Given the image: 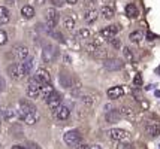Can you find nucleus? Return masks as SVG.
<instances>
[{
  "label": "nucleus",
  "mask_w": 160,
  "mask_h": 149,
  "mask_svg": "<svg viewBox=\"0 0 160 149\" xmlns=\"http://www.w3.org/2000/svg\"><path fill=\"white\" fill-rule=\"evenodd\" d=\"M36 110V107L30 103V101H27V100H21L20 101V105H18V118L20 119H26L27 118L28 115L32 114V112H35Z\"/></svg>",
  "instance_id": "nucleus-1"
},
{
  "label": "nucleus",
  "mask_w": 160,
  "mask_h": 149,
  "mask_svg": "<svg viewBox=\"0 0 160 149\" xmlns=\"http://www.w3.org/2000/svg\"><path fill=\"white\" fill-rule=\"evenodd\" d=\"M45 21H47V29H48L49 31L57 26V22H58V12L54 9V6L49 7L48 11H47V14H45Z\"/></svg>",
  "instance_id": "nucleus-2"
},
{
  "label": "nucleus",
  "mask_w": 160,
  "mask_h": 149,
  "mask_svg": "<svg viewBox=\"0 0 160 149\" xmlns=\"http://www.w3.org/2000/svg\"><path fill=\"white\" fill-rule=\"evenodd\" d=\"M63 140H64V143L68 146H77L81 142V134L77 130H70V131H68L66 134L63 136Z\"/></svg>",
  "instance_id": "nucleus-3"
},
{
  "label": "nucleus",
  "mask_w": 160,
  "mask_h": 149,
  "mask_svg": "<svg viewBox=\"0 0 160 149\" xmlns=\"http://www.w3.org/2000/svg\"><path fill=\"white\" fill-rule=\"evenodd\" d=\"M57 57V48L54 45H47L42 49V61L43 63H51Z\"/></svg>",
  "instance_id": "nucleus-4"
},
{
  "label": "nucleus",
  "mask_w": 160,
  "mask_h": 149,
  "mask_svg": "<svg viewBox=\"0 0 160 149\" xmlns=\"http://www.w3.org/2000/svg\"><path fill=\"white\" fill-rule=\"evenodd\" d=\"M103 67L109 72H117V70H121V69L124 67V63H123L120 58H108V60L103 61Z\"/></svg>",
  "instance_id": "nucleus-5"
},
{
  "label": "nucleus",
  "mask_w": 160,
  "mask_h": 149,
  "mask_svg": "<svg viewBox=\"0 0 160 149\" xmlns=\"http://www.w3.org/2000/svg\"><path fill=\"white\" fill-rule=\"evenodd\" d=\"M109 137L115 142H127L129 140V133L126 130H121V128H112L109 131Z\"/></svg>",
  "instance_id": "nucleus-6"
},
{
  "label": "nucleus",
  "mask_w": 160,
  "mask_h": 149,
  "mask_svg": "<svg viewBox=\"0 0 160 149\" xmlns=\"http://www.w3.org/2000/svg\"><path fill=\"white\" fill-rule=\"evenodd\" d=\"M39 91H41V84L36 81L35 78L30 79L28 81V85L26 88V92H27V95L30 99H36L38 95H39Z\"/></svg>",
  "instance_id": "nucleus-7"
},
{
  "label": "nucleus",
  "mask_w": 160,
  "mask_h": 149,
  "mask_svg": "<svg viewBox=\"0 0 160 149\" xmlns=\"http://www.w3.org/2000/svg\"><path fill=\"white\" fill-rule=\"evenodd\" d=\"M8 75L11 76L12 79H20L21 76H24V66L22 63L20 64H11L9 67H8Z\"/></svg>",
  "instance_id": "nucleus-8"
},
{
  "label": "nucleus",
  "mask_w": 160,
  "mask_h": 149,
  "mask_svg": "<svg viewBox=\"0 0 160 149\" xmlns=\"http://www.w3.org/2000/svg\"><path fill=\"white\" fill-rule=\"evenodd\" d=\"M47 101V105L49 106V109H52V110H57L58 107L62 106V95L58 94L57 91H54L51 95H49L48 99L45 100Z\"/></svg>",
  "instance_id": "nucleus-9"
},
{
  "label": "nucleus",
  "mask_w": 160,
  "mask_h": 149,
  "mask_svg": "<svg viewBox=\"0 0 160 149\" xmlns=\"http://www.w3.org/2000/svg\"><path fill=\"white\" fill-rule=\"evenodd\" d=\"M35 79L41 84V86L47 85V84H51V75H49V72L47 69H39V70L36 72Z\"/></svg>",
  "instance_id": "nucleus-10"
},
{
  "label": "nucleus",
  "mask_w": 160,
  "mask_h": 149,
  "mask_svg": "<svg viewBox=\"0 0 160 149\" xmlns=\"http://www.w3.org/2000/svg\"><path fill=\"white\" fill-rule=\"evenodd\" d=\"M14 54L18 60H26L28 57V48L26 45H17L14 48Z\"/></svg>",
  "instance_id": "nucleus-11"
},
{
  "label": "nucleus",
  "mask_w": 160,
  "mask_h": 149,
  "mask_svg": "<svg viewBox=\"0 0 160 149\" xmlns=\"http://www.w3.org/2000/svg\"><path fill=\"white\" fill-rule=\"evenodd\" d=\"M118 26H108V27H105V29H102V31H100V36L102 37H106V39H109V37H114V36L118 33Z\"/></svg>",
  "instance_id": "nucleus-12"
},
{
  "label": "nucleus",
  "mask_w": 160,
  "mask_h": 149,
  "mask_svg": "<svg viewBox=\"0 0 160 149\" xmlns=\"http://www.w3.org/2000/svg\"><path fill=\"white\" fill-rule=\"evenodd\" d=\"M145 131L148 134L151 136V137H156V136L160 134V127L157 122H148L145 125Z\"/></svg>",
  "instance_id": "nucleus-13"
},
{
  "label": "nucleus",
  "mask_w": 160,
  "mask_h": 149,
  "mask_svg": "<svg viewBox=\"0 0 160 149\" xmlns=\"http://www.w3.org/2000/svg\"><path fill=\"white\" fill-rule=\"evenodd\" d=\"M106 94H108V97H109V99H112V100H114V99H120V97L124 94V90H123L121 86H114V88H109Z\"/></svg>",
  "instance_id": "nucleus-14"
},
{
  "label": "nucleus",
  "mask_w": 160,
  "mask_h": 149,
  "mask_svg": "<svg viewBox=\"0 0 160 149\" xmlns=\"http://www.w3.org/2000/svg\"><path fill=\"white\" fill-rule=\"evenodd\" d=\"M69 115H70V110H69V107H66V106H60L56 110L57 119L64 121V119H68V118H69Z\"/></svg>",
  "instance_id": "nucleus-15"
},
{
  "label": "nucleus",
  "mask_w": 160,
  "mask_h": 149,
  "mask_svg": "<svg viewBox=\"0 0 160 149\" xmlns=\"http://www.w3.org/2000/svg\"><path fill=\"white\" fill-rule=\"evenodd\" d=\"M54 92V88L51 86V84H47V85H42L41 86V91H39V95H41L43 100H47Z\"/></svg>",
  "instance_id": "nucleus-16"
},
{
  "label": "nucleus",
  "mask_w": 160,
  "mask_h": 149,
  "mask_svg": "<svg viewBox=\"0 0 160 149\" xmlns=\"http://www.w3.org/2000/svg\"><path fill=\"white\" fill-rule=\"evenodd\" d=\"M98 18H99V14H98V11H94V9L87 11V12H85V15H84V20L88 22V24H93V22L96 21Z\"/></svg>",
  "instance_id": "nucleus-17"
},
{
  "label": "nucleus",
  "mask_w": 160,
  "mask_h": 149,
  "mask_svg": "<svg viewBox=\"0 0 160 149\" xmlns=\"http://www.w3.org/2000/svg\"><path fill=\"white\" fill-rule=\"evenodd\" d=\"M105 118H106V121H108V122H117V121L121 118V115H120L118 110H106Z\"/></svg>",
  "instance_id": "nucleus-18"
},
{
  "label": "nucleus",
  "mask_w": 160,
  "mask_h": 149,
  "mask_svg": "<svg viewBox=\"0 0 160 149\" xmlns=\"http://www.w3.org/2000/svg\"><path fill=\"white\" fill-rule=\"evenodd\" d=\"M126 15H127L129 18H136V16L139 15L136 5H133V3H129V5L126 6Z\"/></svg>",
  "instance_id": "nucleus-19"
},
{
  "label": "nucleus",
  "mask_w": 160,
  "mask_h": 149,
  "mask_svg": "<svg viewBox=\"0 0 160 149\" xmlns=\"http://www.w3.org/2000/svg\"><path fill=\"white\" fill-rule=\"evenodd\" d=\"M21 15L24 16V18H33L35 16V7L33 6H30V5H26V6L21 9Z\"/></svg>",
  "instance_id": "nucleus-20"
},
{
  "label": "nucleus",
  "mask_w": 160,
  "mask_h": 149,
  "mask_svg": "<svg viewBox=\"0 0 160 149\" xmlns=\"http://www.w3.org/2000/svg\"><path fill=\"white\" fill-rule=\"evenodd\" d=\"M9 9L5 6H0V24H6L8 21H9Z\"/></svg>",
  "instance_id": "nucleus-21"
},
{
  "label": "nucleus",
  "mask_w": 160,
  "mask_h": 149,
  "mask_svg": "<svg viewBox=\"0 0 160 149\" xmlns=\"http://www.w3.org/2000/svg\"><path fill=\"white\" fill-rule=\"evenodd\" d=\"M100 12H102V15H103L106 20H111L112 16H114V7L111 6H102V9H100Z\"/></svg>",
  "instance_id": "nucleus-22"
},
{
  "label": "nucleus",
  "mask_w": 160,
  "mask_h": 149,
  "mask_svg": "<svg viewBox=\"0 0 160 149\" xmlns=\"http://www.w3.org/2000/svg\"><path fill=\"white\" fill-rule=\"evenodd\" d=\"M118 112H120V115H121V118L124 116V118H129V119H132L133 116H135V112H133L130 107H126V106H124V107H121Z\"/></svg>",
  "instance_id": "nucleus-23"
},
{
  "label": "nucleus",
  "mask_w": 160,
  "mask_h": 149,
  "mask_svg": "<svg viewBox=\"0 0 160 149\" xmlns=\"http://www.w3.org/2000/svg\"><path fill=\"white\" fill-rule=\"evenodd\" d=\"M63 26L68 30H73V27H75V18H73V16H64Z\"/></svg>",
  "instance_id": "nucleus-24"
},
{
  "label": "nucleus",
  "mask_w": 160,
  "mask_h": 149,
  "mask_svg": "<svg viewBox=\"0 0 160 149\" xmlns=\"http://www.w3.org/2000/svg\"><path fill=\"white\" fill-rule=\"evenodd\" d=\"M38 118H39L38 110H35V112H32V114H30L27 118L24 119V122H27L28 125H33V124H36V122H38Z\"/></svg>",
  "instance_id": "nucleus-25"
},
{
  "label": "nucleus",
  "mask_w": 160,
  "mask_h": 149,
  "mask_svg": "<svg viewBox=\"0 0 160 149\" xmlns=\"http://www.w3.org/2000/svg\"><path fill=\"white\" fill-rule=\"evenodd\" d=\"M91 54H93L94 58H99V60H100V58H106V51H105L103 48H98V46H96Z\"/></svg>",
  "instance_id": "nucleus-26"
},
{
  "label": "nucleus",
  "mask_w": 160,
  "mask_h": 149,
  "mask_svg": "<svg viewBox=\"0 0 160 149\" xmlns=\"http://www.w3.org/2000/svg\"><path fill=\"white\" fill-rule=\"evenodd\" d=\"M129 39L132 40L133 43H139L141 40H142V31H133V33H130V36H129Z\"/></svg>",
  "instance_id": "nucleus-27"
},
{
  "label": "nucleus",
  "mask_w": 160,
  "mask_h": 149,
  "mask_svg": "<svg viewBox=\"0 0 160 149\" xmlns=\"http://www.w3.org/2000/svg\"><path fill=\"white\" fill-rule=\"evenodd\" d=\"M60 82H62V85L64 86V88H66V86H70V85H72L69 75H68V73H64V72H63L62 75H60Z\"/></svg>",
  "instance_id": "nucleus-28"
},
{
  "label": "nucleus",
  "mask_w": 160,
  "mask_h": 149,
  "mask_svg": "<svg viewBox=\"0 0 160 149\" xmlns=\"http://www.w3.org/2000/svg\"><path fill=\"white\" fill-rule=\"evenodd\" d=\"M77 39H90V30L88 29H81L77 33Z\"/></svg>",
  "instance_id": "nucleus-29"
},
{
  "label": "nucleus",
  "mask_w": 160,
  "mask_h": 149,
  "mask_svg": "<svg viewBox=\"0 0 160 149\" xmlns=\"http://www.w3.org/2000/svg\"><path fill=\"white\" fill-rule=\"evenodd\" d=\"M123 54H124L126 60H127L129 63H133V61H135V57H133V52L130 51V48H123Z\"/></svg>",
  "instance_id": "nucleus-30"
},
{
  "label": "nucleus",
  "mask_w": 160,
  "mask_h": 149,
  "mask_svg": "<svg viewBox=\"0 0 160 149\" xmlns=\"http://www.w3.org/2000/svg\"><path fill=\"white\" fill-rule=\"evenodd\" d=\"M3 116H5V119H14L15 116H17V114H15V110L14 109H6L5 112H3Z\"/></svg>",
  "instance_id": "nucleus-31"
},
{
  "label": "nucleus",
  "mask_w": 160,
  "mask_h": 149,
  "mask_svg": "<svg viewBox=\"0 0 160 149\" xmlns=\"http://www.w3.org/2000/svg\"><path fill=\"white\" fill-rule=\"evenodd\" d=\"M22 66H24V75H27L28 72L32 70V67H33V60H32V58L27 60L26 63H22Z\"/></svg>",
  "instance_id": "nucleus-32"
},
{
  "label": "nucleus",
  "mask_w": 160,
  "mask_h": 149,
  "mask_svg": "<svg viewBox=\"0 0 160 149\" xmlns=\"http://www.w3.org/2000/svg\"><path fill=\"white\" fill-rule=\"evenodd\" d=\"M6 42H8V33L5 30H0V46L6 45Z\"/></svg>",
  "instance_id": "nucleus-33"
},
{
  "label": "nucleus",
  "mask_w": 160,
  "mask_h": 149,
  "mask_svg": "<svg viewBox=\"0 0 160 149\" xmlns=\"http://www.w3.org/2000/svg\"><path fill=\"white\" fill-rule=\"evenodd\" d=\"M133 85L136 86V88L142 86V76H141V75H136V76H135V79H133Z\"/></svg>",
  "instance_id": "nucleus-34"
},
{
  "label": "nucleus",
  "mask_w": 160,
  "mask_h": 149,
  "mask_svg": "<svg viewBox=\"0 0 160 149\" xmlns=\"http://www.w3.org/2000/svg\"><path fill=\"white\" fill-rule=\"evenodd\" d=\"M118 149H132V145L129 142H120Z\"/></svg>",
  "instance_id": "nucleus-35"
},
{
  "label": "nucleus",
  "mask_w": 160,
  "mask_h": 149,
  "mask_svg": "<svg viewBox=\"0 0 160 149\" xmlns=\"http://www.w3.org/2000/svg\"><path fill=\"white\" fill-rule=\"evenodd\" d=\"M51 35H52V37H56L57 40H60V42L64 40V39H63V35L62 33H58V31H51Z\"/></svg>",
  "instance_id": "nucleus-36"
},
{
  "label": "nucleus",
  "mask_w": 160,
  "mask_h": 149,
  "mask_svg": "<svg viewBox=\"0 0 160 149\" xmlns=\"http://www.w3.org/2000/svg\"><path fill=\"white\" fill-rule=\"evenodd\" d=\"M51 3L56 7H62L63 5H64V0H51Z\"/></svg>",
  "instance_id": "nucleus-37"
},
{
  "label": "nucleus",
  "mask_w": 160,
  "mask_h": 149,
  "mask_svg": "<svg viewBox=\"0 0 160 149\" xmlns=\"http://www.w3.org/2000/svg\"><path fill=\"white\" fill-rule=\"evenodd\" d=\"M157 39V36L151 33V31H147V40H156Z\"/></svg>",
  "instance_id": "nucleus-38"
},
{
  "label": "nucleus",
  "mask_w": 160,
  "mask_h": 149,
  "mask_svg": "<svg viewBox=\"0 0 160 149\" xmlns=\"http://www.w3.org/2000/svg\"><path fill=\"white\" fill-rule=\"evenodd\" d=\"M111 45L115 48V49H118L120 46H121V43H120V40L118 39H114V40H111Z\"/></svg>",
  "instance_id": "nucleus-39"
},
{
  "label": "nucleus",
  "mask_w": 160,
  "mask_h": 149,
  "mask_svg": "<svg viewBox=\"0 0 160 149\" xmlns=\"http://www.w3.org/2000/svg\"><path fill=\"white\" fill-rule=\"evenodd\" d=\"M26 149H41V148H39V145H38V143H28Z\"/></svg>",
  "instance_id": "nucleus-40"
},
{
  "label": "nucleus",
  "mask_w": 160,
  "mask_h": 149,
  "mask_svg": "<svg viewBox=\"0 0 160 149\" xmlns=\"http://www.w3.org/2000/svg\"><path fill=\"white\" fill-rule=\"evenodd\" d=\"M35 3L36 5H39V6H42V5L45 3V0H35Z\"/></svg>",
  "instance_id": "nucleus-41"
},
{
  "label": "nucleus",
  "mask_w": 160,
  "mask_h": 149,
  "mask_svg": "<svg viewBox=\"0 0 160 149\" xmlns=\"http://www.w3.org/2000/svg\"><path fill=\"white\" fill-rule=\"evenodd\" d=\"M88 149H102V146H99V145H91Z\"/></svg>",
  "instance_id": "nucleus-42"
},
{
  "label": "nucleus",
  "mask_w": 160,
  "mask_h": 149,
  "mask_svg": "<svg viewBox=\"0 0 160 149\" xmlns=\"http://www.w3.org/2000/svg\"><path fill=\"white\" fill-rule=\"evenodd\" d=\"M64 2H66V3H69V5H75L78 0H64Z\"/></svg>",
  "instance_id": "nucleus-43"
},
{
  "label": "nucleus",
  "mask_w": 160,
  "mask_h": 149,
  "mask_svg": "<svg viewBox=\"0 0 160 149\" xmlns=\"http://www.w3.org/2000/svg\"><path fill=\"white\" fill-rule=\"evenodd\" d=\"M12 149H26V148H24V146H20V145H14Z\"/></svg>",
  "instance_id": "nucleus-44"
},
{
  "label": "nucleus",
  "mask_w": 160,
  "mask_h": 149,
  "mask_svg": "<svg viewBox=\"0 0 160 149\" xmlns=\"http://www.w3.org/2000/svg\"><path fill=\"white\" fill-rule=\"evenodd\" d=\"M77 149H88V146H87V145H79Z\"/></svg>",
  "instance_id": "nucleus-45"
},
{
  "label": "nucleus",
  "mask_w": 160,
  "mask_h": 149,
  "mask_svg": "<svg viewBox=\"0 0 160 149\" xmlns=\"http://www.w3.org/2000/svg\"><path fill=\"white\" fill-rule=\"evenodd\" d=\"M3 85H5V84H3V79L0 78V91H2V88H3Z\"/></svg>",
  "instance_id": "nucleus-46"
},
{
  "label": "nucleus",
  "mask_w": 160,
  "mask_h": 149,
  "mask_svg": "<svg viewBox=\"0 0 160 149\" xmlns=\"http://www.w3.org/2000/svg\"><path fill=\"white\" fill-rule=\"evenodd\" d=\"M154 94H156V97H160V91H159V90H157V91L154 92Z\"/></svg>",
  "instance_id": "nucleus-47"
},
{
  "label": "nucleus",
  "mask_w": 160,
  "mask_h": 149,
  "mask_svg": "<svg viewBox=\"0 0 160 149\" xmlns=\"http://www.w3.org/2000/svg\"><path fill=\"white\" fill-rule=\"evenodd\" d=\"M157 72H159V73H160V66H159V69H157Z\"/></svg>",
  "instance_id": "nucleus-48"
},
{
  "label": "nucleus",
  "mask_w": 160,
  "mask_h": 149,
  "mask_svg": "<svg viewBox=\"0 0 160 149\" xmlns=\"http://www.w3.org/2000/svg\"><path fill=\"white\" fill-rule=\"evenodd\" d=\"M0 124H2V121H0Z\"/></svg>",
  "instance_id": "nucleus-49"
},
{
  "label": "nucleus",
  "mask_w": 160,
  "mask_h": 149,
  "mask_svg": "<svg viewBox=\"0 0 160 149\" xmlns=\"http://www.w3.org/2000/svg\"><path fill=\"white\" fill-rule=\"evenodd\" d=\"M159 148H160V146H159Z\"/></svg>",
  "instance_id": "nucleus-50"
},
{
  "label": "nucleus",
  "mask_w": 160,
  "mask_h": 149,
  "mask_svg": "<svg viewBox=\"0 0 160 149\" xmlns=\"http://www.w3.org/2000/svg\"><path fill=\"white\" fill-rule=\"evenodd\" d=\"M159 136H160V134H159Z\"/></svg>",
  "instance_id": "nucleus-51"
}]
</instances>
